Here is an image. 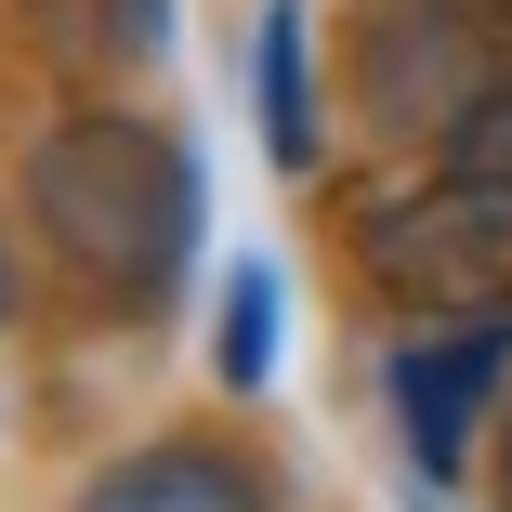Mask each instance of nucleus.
<instances>
[{
  "label": "nucleus",
  "instance_id": "nucleus-1",
  "mask_svg": "<svg viewBox=\"0 0 512 512\" xmlns=\"http://www.w3.org/2000/svg\"><path fill=\"white\" fill-rule=\"evenodd\" d=\"M27 237L106 302H171V276L197 263V158L158 119L79 106L27 158Z\"/></svg>",
  "mask_w": 512,
  "mask_h": 512
},
{
  "label": "nucleus",
  "instance_id": "nucleus-2",
  "mask_svg": "<svg viewBox=\"0 0 512 512\" xmlns=\"http://www.w3.org/2000/svg\"><path fill=\"white\" fill-rule=\"evenodd\" d=\"M355 237H368V276L407 302V316H434V329L512 316V184L434 158L421 184H394Z\"/></svg>",
  "mask_w": 512,
  "mask_h": 512
},
{
  "label": "nucleus",
  "instance_id": "nucleus-3",
  "mask_svg": "<svg viewBox=\"0 0 512 512\" xmlns=\"http://www.w3.org/2000/svg\"><path fill=\"white\" fill-rule=\"evenodd\" d=\"M486 27L447 14V0H368V27H355V106L394 132V145H421V132H460V106L499 79L473 66Z\"/></svg>",
  "mask_w": 512,
  "mask_h": 512
},
{
  "label": "nucleus",
  "instance_id": "nucleus-4",
  "mask_svg": "<svg viewBox=\"0 0 512 512\" xmlns=\"http://www.w3.org/2000/svg\"><path fill=\"white\" fill-rule=\"evenodd\" d=\"M499 381H512V316H460V329H421L394 355V434H407V473L421 486L473 473V421H486Z\"/></svg>",
  "mask_w": 512,
  "mask_h": 512
},
{
  "label": "nucleus",
  "instance_id": "nucleus-5",
  "mask_svg": "<svg viewBox=\"0 0 512 512\" xmlns=\"http://www.w3.org/2000/svg\"><path fill=\"white\" fill-rule=\"evenodd\" d=\"M66 512H276V473L224 434H158L132 460H106Z\"/></svg>",
  "mask_w": 512,
  "mask_h": 512
},
{
  "label": "nucleus",
  "instance_id": "nucleus-6",
  "mask_svg": "<svg viewBox=\"0 0 512 512\" xmlns=\"http://www.w3.org/2000/svg\"><path fill=\"white\" fill-rule=\"evenodd\" d=\"M250 119H263V158L289 184L316 171V53H302V0H263V27H250Z\"/></svg>",
  "mask_w": 512,
  "mask_h": 512
},
{
  "label": "nucleus",
  "instance_id": "nucleus-7",
  "mask_svg": "<svg viewBox=\"0 0 512 512\" xmlns=\"http://www.w3.org/2000/svg\"><path fill=\"white\" fill-rule=\"evenodd\" d=\"M27 27L66 66H145V53H171V0H27Z\"/></svg>",
  "mask_w": 512,
  "mask_h": 512
},
{
  "label": "nucleus",
  "instance_id": "nucleus-8",
  "mask_svg": "<svg viewBox=\"0 0 512 512\" xmlns=\"http://www.w3.org/2000/svg\"><path fill=\"white\" fill-rule=\"evenodd\" d=\"M211 368H224V394H263L276 381V263H224V316H211Z\"/></svg>",
  "mask_w": 512,
  "mask_h": 512
},
{
  "label": "nucleus",
  "instance_id": "nucleus-9",
  "mask_svg": "<svg viewBox=\"0 0 512 512\" xmlns=\"http://www.w3.org/2000/svg\"><path fill=\"white\" fill-rule=\"evenodd\" d=\"M447 171H486V184H512V66L460 106V132H447Z\"/></svg>",
  "mask_w": 512,
  "mask_h": 512
},
{
  "label": "nucleus",
  "instance_id": "nucleus-10",
  "mask_svg": "<svg viewBox=\"0 0 512 512\" xmlns=\"http://www.w3.org/2000/svg\"><path fill=\"white\" fill-rule=\"evenodd\" d=\"M447 14H473V27H499V14H512V0H447Z\"/></svg>",
  "mask_w": 512,
  "mask_h": 512
},
{
  "label": "nucleus",
  "instance_id": "nucleus-11",
  "mask_svg": "<svg viewBox=\"0 0 512 512\" xmlns=\"http://www.w3.org/2000/svg\"><path fill=\"white\" fill-rule=\"evenodd\" d=\"M499 512H512V421H499Z\"/></svg>",
  "mask_w": 512,
  "mask_h": 512
},
{
  "label": "nucleus",
  "instance_id": "nucleus-12",
  "mask_svg": "<svg viewBox=\"0 0 512 512\" xmlns=\"http://www.w3.org/2000/svg\"><path fill=\"white\" fill-rule=\"evenodd\" d=\"M0 302H14V263H0Z\"/></svg>",
  "mask_w": 512,
  "mask_h": 512
}]
</instances>
